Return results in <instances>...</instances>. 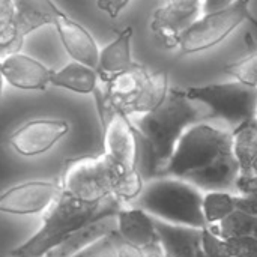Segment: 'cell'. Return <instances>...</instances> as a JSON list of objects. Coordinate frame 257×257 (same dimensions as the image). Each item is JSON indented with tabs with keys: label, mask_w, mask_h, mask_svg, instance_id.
<instances>
[{
	"label": "cell",
	"mask_w": 257,
	"mask_h": 257,
	"mask_svg": "<svg viewBox=\"0 0 257 257\" xmlns=\"http://www.w3.org/2000/svg\"><path fill=\"white\" fill-rule=\"evenodd\" d=\"M232 257H257V236H242L226 239Z\"/></svg>",
	"instance_id": "cell-26"
},
{
	"label": "cell",
	"mask_w": 257,
	"mask_h": 257,
	"mask_svg": "<svg viewBox=\"0 0 257 257\" xmlns=\"http://www.w3.org/2000/svg\"><path fill=\"white\" fill-rule=\"evenodd\" d=\"M235 0H205L203 2V12H217L227 6H230Z\"/></svg>",
	"instance_id": "cell-29"
},
{
	"label": "cell",
	"mask_w": 257,
	"mask_h": 257,
	"mask_svg": "<svg viewBox=\"0 0 257 257\" xmlns=\"http://www.w3.org/2000/svg\"><path fill=\"white\" fill-rule=\"evenodd\" d=\"M98 116L102 126V146L104 154L125 166L131 172H137L140 155V136L130 116L116 108L104 95L101 86L92 93Z\"/></svg>",
	"instance_id": "cell-9"
},
{
	"label": "cell",
	"mask_w": 257,
	"mask_h": 257,
	"mask_svg": "<svg viewBox=\"0 0 257 257\" xmlns=\"http://www.w3.org/2000/svg\"><path fill=\"white\" fill-rule=\"evenodd\" d=\"M56 30L60 36V41L66 50V53L77 62L84 63L93 69L98 68L99 63V48L93 39V36L77 21L69 18L65 12H62L56 23Z\"/></svg>",
	"instance_id": "cell-16"
},
{
	"label": "cell",
	"mask_w": 257,
	"mask_h": 257,
	"mask_svg": "<svg viewBox=\"0 0 257 257\" xmlns=\"http://www.w3.org/2000/svg\"><path fill=\"white\" fill-rule=\"evenodd\" d=\"M130 3V0H98V8L104 12H107L111 18H116L125 6Z\"/></svg>",
	"instance_id": "cell-28"
},
{
	"label": "cell",
	"mask_w": 257,
	"mask_h": 257,
	"mask_svg": "<svg viewBox=\"0 0 257 257\" xmlns=\"http://www.w3.org/2000/svg\"><path fill=\"white\" fill-rule=\"evenodd\" d=\"M105 98L125 114H145L167 96L169 78L164 71L149 72L143 65L102 80Z\"/></svg>",
	"instance_id": "cell-6"
},
{
	"label": "cell",
	"mask_w": 257,
	"mask_h": 257,
	"mask_svg": "<svg viewBox=\"0 0 257 257\" xmlns=\"http://www.w3.org/2000/svg\"><path fill=\"white\" fill-rule=\"evenodd\" d=\"M209 229L217 235H220L223 239L257 236V215L244 211H235L221 223L211 224Z\"/></svg>",
	"instance_id": "cell-23"
},
{
	"label": "cell",
	"mask_w": 257,
	"mask_h": 257,
	"mask_svg": "<svg viewBox=\"0 0 257 257\" xmlns=\"http://www.w3.org/2000/svg\"><path fill=\"white\" fill-rule=\"evenodd\" d=\"M203 11L200 0H166L152 17V30L161 36L169 48L178 45L179 36L191 27Z\"/></svg>",
	"instance_id": "cell-13"
},
{
	"label": "cell",
	"mask_w": 257,
	"mask_h": 257,
	"mask_svg": "<svg viewBox=\"0 0 257 257\" xmlns=\"http://www.w3.org/2000/svg\"><path fill=\"white\" fill-rule=\"evenodd\" d=\"M203 211L209 224H218L230 214L238 211L236 194L229 191H211L205 194Z\"/></svg>",
	"instance_id": "cell-24"
},
{
	"label": "cell",
	"mask_w": 257,
	"mask_h": 257,
	"mask_svg": "<svg viewBox=\"0 0 257 257\" xmlns=\"http://www.w3.org/2000/svg\"><path fill=\"white\" fill-rule=\"evenodd\" d=\"M117 232L125 241L139 248L163 251L160 235L155 226V217L140 208L131 206L123 208L117 214Z\"/></svg>",
	"instance_id": "cell-17"
},
{
	"label": "cell",
	"mask_w": 257,
	"mask_h": 257,
	"mask_svg": "<svg viewBox=\"0 0 257 257\" xmlns=\"http://www.w3.org/2000/svg\"><path fill=\"white\" fill-rule=\"evenodd\" d=\"M119 221L117 215H107L102 218H98L87 226L81 227L75 233H72L68 239H65L60 245L48 251L45 257H74L81 253L87 247L93 245L99 239L117 232Z\"/></svg>",
	"instance_id": "cell-18"
},
{
	"label": "cell",
	"mask_w": 257,
	"mask_h": 257,
	"mask_svg": "<svg viewBox=\"0 0 257 257\" xmlns=\"http://www.w3.org/2000/svg\"><path fill=\"white\" fill-rule=\"evenodd\" d=\"M9 257H11V256H9ZM41 257H45V256H41Z\"/></svg>",
	"instance_id": "cell-30"
},
{
	"label": "cell",
	"mask_w": 257,
	"mask_h": 257,
	"mask_svg": "<svg viewBox=\"0 0 257 257\" xmlns=\"http://www.w3.org/2000/svg\"><path fill=\"white\" fill-rule=\"evenodd\" d=\"M203 191L193 184L163 176L145 182L142 193L130 205L172 224L208 229L211 224L203 211Z\"/></svg>",
	"instance_id": "cell-5"
},
{
	"label": "cell",
	"mask_w": 257,
	"mask_h": 257,
	"mask_svg": "<svg viewBox=\"0 0 257 257\" xmlns=\"http://www.w3.org/2000/svg\"><path fill=\"white\" fill-rule=\"evenodd\" d=\"M69 131V123L59 119H33L21 125L9 137L11 148L23 157L48 152Z\"/></svg>",
	"instance_id": "cell-12"
},
{
	"label": "cell",
	"mask_w": 257,
	"mask_h": 257,
	"mask_svg": "<svg viewBox=\"0 0 257 257\" xmlns=\"http://www.w3.org/2000/svg\"><path fill=\"white\" fill-rule=\"evenodd\" d=\"M184 90L188 98L203 102L212 111L214 119L226 120L232 130L257 117V86L235 80L230 83L193 86Z\"/></svg>",
	"instance_id": "cell-7"
},
{
	"label": "cell",
	"mask_w": 257,
	"mask_h": 257,
	"mask_svg": "<svg viewBox=\"0 0 257 257\" xmlns=\"http://www.w3.org/2000/svg\"><path fill=\"white\" fill-rule=\"evenodd\" d=\"M63 188L57 182L29 181L6 190L0 196V211L14 215H32L51 206Z\"/></svg>",
	"instance_id": "cell-11"
},
{
	"label": "cell",
	"mask_w": 257,
	"mask_h": 257,
	"mask_svg": "<svg viewBox=\"0 0 257 257\" xmlns=\"http://www.w3.org/2000/svg\"><path fill=\"white\" fill-rule=\"evenodd\" d=\"M51 75L53 69L27 54L15 51L3 56L2 77L12 87L23 90H44L51 84Z\"/></svg>",
	"instance_id": "cell-14"
},
{
	"label": "cell",
	"mask_w": 257,
	"mask_h": 257,
	"mask_svg": "<svg viewBox=\"0 0 257 257\" xmlns=\"http://www.w3.org/2000/svg\"><path fill=\"white\" fill-rule=\"evenodd\" d=\"M62 11L51 0H0V47L3 56L21 48L24 38L54 24Z\"/></svg>",
	"instance_id": "cell-8"
},
{
	"label": "cell",
	"mask_w": 257,
	"mask_h": 257,
	"mask_svg": "<svg viewBox=\"0 0 257 257\" xmlns=\"http://www.w3.org/2000/svg\"><path fill=\"white\" fill-rule=\"evenodd\" d=\"M251 0H235L230 6L208 12L188 27L178 39V48L182 54H193L209 50L223 42L241 23L250 18Z\"/></svg>",
	"instance_id": "cell-10"
},
{
	"label": "cell",
	"mask_w": 257,
	"mask_h": 257,
	"mask_svg": "<svg viewBox=\"0 0 257 257\" xmlns=\"http://www.w3.org/2000/svg\"><path fill=\"white\" fill-rule=\"evenodd\" d=\"M211 119H214L212 111L203 102L188 98L179 87H170L158 107L139 114L134 119L140 136L137 170L143 181L161 178L184 133L190 126Z\"/></svg>",
	"instance_id": "cell-2"
},
{
	"label": "cell",
	"mask_w": 257,
	"mask_h": 257,
	"mask_svg": "<svg viewBox=\"0 0 257 257\" xmlns=\"http://www.w3.org/2000/svg\"><path fill=\"white\" fill-rule=\"evenodd\" d=\"M230 77L250 86H257V51L226 66L224 69Z\"/></svg>",
	"instance_id": "cell-25"
},
{
	"label": "cell",
	"mask_w": 257,
	"mask_h": 257,
	"mask_svg": "<svg viewBox=\"0 0 257 257\" xmlns=\"http://www.w3.org/2000/svg\"><path fill=\"white\" fill-rule=\"evenodd\" d=\"M96 69L77 60L68 63L59 71H53L51 86L63 87L75 93H93L98 87Z\"/></svg>",
	"instance_id": "cell-20"
},
{
	"label": "cell",
	"mask_w": 257,
	"mask_h": 257,
	"mask_svg": "<svg viewBox=\"0 0 257 257\" xmlns=\"http://www.w3.org/2000/svg\"><path fill=\"white\" fill-rule=\"evenodd\" d=\"M155 226L166 257H206L203 229L172 224L158 218H155Z\"/></svg>",
	"instance_id": "cell-15"
},
{
	"label": "cell",
	"mask_w": 257,
	"mask_h": 257,
	"mask_svg": "<svg viewBox=\"0 0 257 257\" xmlns=\"http://www.w3.org/2000/svg\"><path fill=\"white\" fill-rule=\"evenodd\" d=\"M232 131L241 175H257V117Z\"/></svg>",
	"instance_id": "cell-22"
},
{
	"label": "cell",
	"mask_w": 257,
	"mask_h": 257,
	"mask_svg": "<svg viewBox=\"0 0 257 257\" xmlns=\"http://www.w3.org/2000/svg\"><path fill=\"white\" fill-rule=\"evenodd\" d=\"M125 205L117 197H108L102 202H84L63 191L44 217L41 229L24 244L14 248L9 256H45L89 223L107 215H117Z\"/></svg>",
	"instance_id": "cell-4"
},
{
	"label": "cell",
	"mask_w": 257,
	"mask_h": 257,
	"mask_svg": "<svg viewBox=\"0 0 257 257\" xmlns=\"http://www.w3.org/2000/svg\"><path fill=\"white\" fill-rule=\"evenodd\" d=\"M133 27L128 26L125 27L113 42H110L108 45H105L101 53H99V63L96 68V72L102 80L119 74V72H125L130 71L133 68H136L139 63L133 60V54H131V39H133Z\"/></svg>",
	"instance_id": "cell-19"
},
{
	"label": "cell",
	"mask_w": 257,
	"mask_h": 257,
	"mask_svg": "<svg viewBox=\"0 0 257 257\" xmlns=\"http://www.w3.org/2000/svg\"><path fill=\"white\" fill-rule=\"evenodd\" d=\"M60 185L63 191L84 202H102L117 197L125 203L134 202L145 187V181L137 172L108 157L83 155L65 161Z\"/></svg>",
	"instance_id": "cell-3"
},
{
	"label": "cell",
	"mask_w": 257,
	"mask_h": 257,
	"mask_svg": "<svg viewBox=\"0 0 257 257\" xmlns=\"http://www.w3.org/2000/svg\"><path fill=\"white\" fill-rule=\"evenodd\" d=\"M163 176L187 181L205 193L236 194L241 166L235 154L233 131L205 122L190 126L181 137Z\"/></svg>",
	"instance_id": "cell-1"
},
{
	"label": "cell",
	"mask_w": 257,
	"mask_h": 257,
	"mask_svg": "<svg viewBox=\"0 0 257 257\" xmlns=\"http://www.w3.org/2000/svg\"><path fill=\"white\" fill-rule=\"evenodd\" d=\"M236 194L257 196V175H241L236 181Z\"/></svg>",
	"instance_id": "cell-27"
},
{
	"label": "cell",
	"mask_w": 257,
	"mask_h": 257,
	"mask_svg": "<svg viewBox=\"0 0 257 257\" xmlns=\"http://www.w3.org/2000/svg\"><path fill=\"white\" fill-rule=\"evenodd\" d=\"M74 257H166L163 251L139 248L125 241L119 232H114Z\"/></svg>",
	"instance_id": "cell-21"
}]
</instances>
